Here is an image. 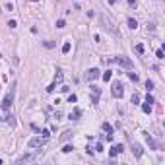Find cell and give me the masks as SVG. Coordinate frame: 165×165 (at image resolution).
I'll return each instance as SVG.
<instances>
[{"label": "cell", "mask_w": 165, "mask_h": 165, "mask_svg": "<svg viewBox=\"0 0 165 165\" xmlns=\"http://www.w3.org/2000/svg\"><path fill=\"white\" fill-rule=\"evenodd\" d=\"M115 62L121 64V66H124V68H132V60L126 58V57H115Z\"/></svg>", "instance_id": "5"}, {"label": "cell", "mask_w": 165, "mask_h": 165, "mask_svg": "<svg viewBox=\"0 0 165 165\" xmlns=\"http://www.w3.org/2000/svg\"><path fill=\"white\" fill-rule=\"evenodd\" d=\"M122 150H124V148H122V144H115L113 148L109 150V155H111V159H113V157H117V155H118V153H121V152H122Z\"/></svg>", "instance_id": "7"}, {"label": "cell", "mask_w": 165, "mask_h": 165, "mask_svg": "<svg viewBox=\"0 0 165 165\" xmlns=\"http://www.w3.org/2000/svg\"><path fill=\"white\" fill-rule=\"evenodd\" d=\"M76 101H78V97H76L74 93H72V95H68V103H76Z\"/></svg>", "instance_id": "23"}, {"label": "cell", "mask_w": 165, "mask_h": 165, "mask_svg": "<svg viewBox=\"0 0 165 165\" xmlns=\"http://www.w3.org/2000/svg\"><path fill=\"white\" fill-rule=\"evenodd\" d=\"M144 136H146V142L150 144V148H152V150H155V142H153V140L150 138V134H148V132H144Z\"/></svg>", "instance_id": "11"}, {"label": "cell", "mask_w": 165, "mask_h": 165, "mask_svg": "<svg viewBox=\"0 0 165 165\" xmlns=\"http://www.w3.org/2000/svg\"><path fill=\"white\" fill-rule=\"evenodd\" d=\"M107 2H109V4H111V6H113V4H115V2H117V0H107Z\"/></svg>", "instance_id": "32"}, {"label": "cell", "mask_w": 165, "mask_h": 165, "mask_svg": "<svg viewBox=\"0 0 165 165\" xmlns=\"http://www.w3.org/2000/svg\"><path fill=\"white\" fill-rule=\"evenodd\" d=\"M128 27H130V29H136V27H138V22H136L134 17H128Z\"/></svg>", "instance_id": "14"}, {"label": "cell", "mask_w": 165, "mask_h": 165, "mask_svg": "<svg viewBox=\"0 0 165 165\" xmlns=\"http://www.w3.org/2000/svg\"><path fill=\"white\" fill-rule=\"evenodd\" d=\"M128 78H130L132 82H138V74H134V72H128Z\"/></svg>", "instance_id": "20"}, {"label": "cell", "mask_w": 165, "mask_h": 165, "mask_svg": "<svg viewBox=\"0 0 165 165\" xmlns=\"http://www.w3.org/2000/svg\"><path fill=\"white\" fill-rule=\"evenodd\" d=\"M45 142H47V140H45L43 136H33V138L27 142V146H29V148H41V146H45Z\"/></svg>", "instance_id": "2"}, {"label": "cell", "mask_w": 165, "mask_h": 165, "mask_svg": "<svg viewBox=\"0 0 165 165\" xmlns=\"http://www.w3.org/2000/svg\"><path fill=\"white\" fill-rule=\"evenodd\" d=\"M72 150H74V146H70V144H66L64 148H62V153H70Z\"/></svg>", "instance_id": "18"}, {"label": "cell", "mask_w": 165, "mask_h": 165, "mask_svg": "<svg viewBox=\"0 0 165 165\" xmlns=\"http://www.w3.org/2000/svg\"><path fill=\"white\" fill-rule=\"evenodd\" d=\"M134 51L138 52V54H144V45H142V43H138V45L134 47Z\"/></svg>", "instance_id": "17"}, {"label": "cell", "mask_w": 165, "mask_h": 165, "mask_svg": "<svg viewBox=\"0 0 165 165\" xmlns=\"http://www.w3.org/2000/svg\"><path fill=\"white\" fill-rule=\"evenodd\" d=\"M8 122H10V124H12V126L16 124V121H14V117H12V115H10V117H8Z\"/></svg>", "instance_id": "30"}, {"label": "cell", "mask_w": 165, "mask_h": 165, "mask_svg": "<svg viewBox=\"0 0 165 165\" xmlns=\"http://www.w3.org/2000/svg\"><path fill=\"white\" fill-rule=\"evenodd\" d=\"M41 136H43L45 140H49V136H51V130H47V128H45V130H41Z\"/></svg>", "instance_id": "19"}, {"label": "cell", "mask_w": 165, "mask_h": 165, "mask_svg": "<svg viewBox=\"0 0 165 165\" xmlns=\"http://www.w3.org/2000/svg\"><path fill=\"white\" fill-rule=\"evenodd\" d=\"M62 76H64V74H62V70L58 68L57 70V76H54V82H62Z\"/></svg>", "instance_id": "16"}, {"label": "cell", "mask_w": 165, "mask_h": 165, "mask_svg": "<svg viewBox=\"0 0 165 165\" xmlns=\"http://www.w3.org/2000/svg\"><path fill=\"white\" fill-rule=\"evenodd\" d=\"M146 87H148V91L153 89V82H152V80H148V82H146Z\"/></svg>", "instance_id": "26"}, {"label": "cell", "mask_w": 165, "mask_h": 165, "mask_svg": "<svg viewBox=\"0 0 165 165\" xmlns=\"http://www.w3.org/2000/svg\"><path fill=\"white\" fill-rule=\"evenodd\" d=\"M39 155V152H33V153H23V155L17 157V163H25V161H35Z\"/></svg>", "instance_id": "3"}, {"label": "cell", "mask_w": 165, "mask_h": 165, "mask_svg": "<svg viewBox=\"0 0 165 165\" xmlns=\"http://www.w3.org/2000/svg\"><path fill=\"white\" fill-rule=\"evenodd\" d=\"M14 95H16V82L12 84V89H10V93L4 97V101H2V105H0V107H2V111H8V109L12 107V103H14Z\"/></svg>", "instance_id": "1"}, {"label": "cell", "mask_w": 165, "mask_h": 165, "mask_svg": "<svg viewBox=\"0 0 165 165\" xmlns=\"http://www.w3.org/2000/svg\"><path fill=\"white\" fill-rule=\"evenodd\" d=\"M8 25H10V29H16V27H17V22H16V20H10Z\"/></svg>", "instance_id": "21"}, {"label": "cell", "mask_w": 165, "mask_h": 165, "mask_svg": "<svg viewBox=\"0 0 165 165\" xmlns=\"http://www.w3.org/2000/svg\"><path fill=\"white\" fill-rule=\"evenodd\" d=\"M111 93H113V97H118V99H121V97L124 95V87H122V84H115L113 89H111Z\"/></svg>", "instance_id": "4"}, {"label": "cell", "mask_w": 165, "mask_h": 165, "mask_svg": "<svg viewBox=\"0 0 165 165\" xmlns=\"http://www.w3.org/2000/svg\"><path fill=\"white\" fill-rule=\"evenodd\" d=\"M146 101H148V103H153V97H152V95L148 93V95H146Z\"/></svg>", "instance_id": "29"}, {"label": "cell", "mask_w": 165, "mask_h": 165, "mask_svg": "<svg viewBox=\"0 0 165 165\" xmlns=\"http://www.w3.org/2000/svg\"><path fill=\"white\" fill-rule=\"evenodd\" d=\"M103 130L107 132V134H113V126L109 124V122H103Z\"/></svg>", "instance_id": "15"}, {"label": "cell", "mask_w": 165, "mask_h": 165, "mask_svg": "<svg viewBox=\"0 0 165 165\" xmlns=\"http://www.w3.org/2000/svg\"><path fill=\"white\" fill-rule=\"evenodd\" d=\"M99 68H89V70H87V72H86V78L87 80H89V82H93V80H97V78H99Z\"/></svg>", "instance_id": "6"}, {"label": "cell", "mask_w": 165, "mask_h": 165, "mask_svg": "<svg viewBox=\"0 0 165 165\" xmlns=\"http://www.w3.org/2000/svg\"><path fill=\"white\" fill-rule=\"evenodd\" d=\"M136 2H138V0H128V4H130V6H136Z\"/></svg>", "instance_id": "31"}, {"label": "cell", "mask_w": 165, "mask_h": 165, "mask_svg": "<svg viewBox=\"0 0 165 165\" xmlns=\"http://www.w3.org/2000/svg\"><path fill=\"white\" fill-rule=\"evenodd\" d=\"M142 111H144L146 115H150V113H152V103H148V101H146V103H142Z\"/></svg>", "instance_id": "10"}, {"label": "cell", "mask_w": 165, "mask_h": 165, "mask_svg": "<svg viewBox=\"0 0 165 165\" xmlns=\"http://www.w3.org/2000/svg\"><path fill=\"white\" fill-rule=\"evenodd\" d=\"M132 152H134L136 157H142V148H140L138 144H132Z\"/></svg>", "instance_id": "9"}, {"label": "cell", "mask_w": 165, "mask_h": 165, "mask_svg": "<svg viewBox=\"0 0 165 165\" xmlns=\"http://www.w3.org/2000/svg\"><path fill=\"white\" fill-rule=\"evenodd\" d=\"M70 49H72V45H70V41H66V43L62 45V54H68Z\"/></svg>", "instance_id": "12"}, {"label": "cell", "mask_w": 165, "mask_h": 165, "mask_svg": "<svg viewBox=\"0 0 165 165\" xmlns=\"http://www.w3.org/2000/svg\"><path fill=\"white\" fill-rule=\"evenodd\" d=\"M111 76H113L111 72H105V74H103V82H109V80H111Z\"/></svg>", "instance_id": "24"}, {"label": "cell", "mask_w": 165, "mask_h": 165, "mask_svg": "<svg viewBox=\"0 0 165 165\" xmlns=\"http://www.w3.org/2000/svg\"><path fill=\"white\" fill-rule=\"evenodd\" d=\"M155 57L159 58V60H161V58H165V54H163V51H161V49H157V51H155Z\"/></svg>", "instance_id": "22"}, {"label": "cell", "mask_w": 165, "mask_h": 165, "mask_svg": "<svg viewBox=\"0 0 165 165\" xmlns=\"http://www.w3.org/2000/svg\"><path fill=\"white\" fill-rule=\"evenodd\" d=\"M70 138H72V130H66L64 134L60 136V142H66V140H70Z\"/></svg>", "instance_id": "13"}, {"label": "cell", "mask_w": 165, "mask_h": 165, "mask_svg": "<svg viewBox=\"0 0 165 165\" xmlns=\"http://www.w3.org/2000/svg\"><path fill=\"white\" fill-rule=\"evenodd\" d=\"M80 115H82V111H80V109L76 107L74 111H72V113H70V121H78V118H80Z\"/></svg>", "instance_id": "8"}, {"label": "cell", "mask_w": 165, "mask_h": 165, "mask_svg": "<svg viewBox=\"0 0 165 165\" xmlns=\"http://www.w3.org/2000/svg\"><path fill=\"white\" fill-rule=\"evenodd\" d=\"M6 10H10V12L14 10V4H12V2H8V4H6Z\"/></svg>", "instance_id": "28"}, {"label": "cell", "mask_w": 165, "mask_h": 165, "mask_svg": "<svg viewBox=\"0 0 165 165\" xmlns=\"http://www.w3.org/2000/svg\"><path fill=\"white\" fill-rule=\"evenodd\" d=\"M29 2H39V0H29Z\"/></svg>", "instance_id": "33"}, {"label": "cell", "mask_w": 165, "mask_h": 165, "mask_svg": "<svg viewBox=\"0 0 165 165\" xmlns=\"http://www.w3.org/2000/svg\"><path fill=\"white\" fill-rule=\"evenodd\" d=\"M64 25H66V22H64V20H58V22H57V27H58V29H62Z\"/></svg>", "instance_id": "25"}, {"label": "cell", "mask_w": 165, "mask_h": 165, "mask_svg": "<svg viewBox=\"0 0 165 165\" xmlns=\"http://www.w3.org/2000/svg\"><path fill=\"white\" fill-rule=\"evenodd\" d=\"M132 103L138 105V103H140V95H136V93H134V95H132Z\"/></svg>", "instance_id": "27"}]
</instances>
